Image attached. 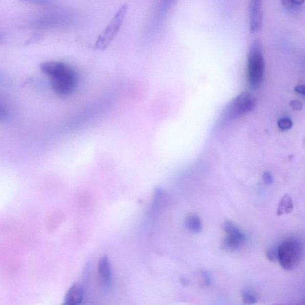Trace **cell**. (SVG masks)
<instances>
[{
	"label": "cell",
	"instance_id": "6da1fadb",
	"mask_svg": "<svg viewBox=\"0 0 305 305\" xmlns=\"http://www.w3.org/2000/svg\"><path fill=\"white\" fill-rule=\"evenodd\" d=\"M39 68L50 78L51 85L57 94L67 96L74 92L77 75L70 65L61 61H47L40 64Z\"/></svg>",
	"mask_w": 305,
	"mask_h": 305
},
{
	"label": "cell",
	"instance_id": "7a4b0ae2",
	"mask_svg": "<svg viewBox=\"0 0 305 305\" xmlns=\"http://www.w3.org/2000/svg\"><path fill=\"white\" fill-rule=\"evenodd\" d=\"M265 68L262 45L258 40H256L250 45L247 58V79L252 89H258L262 84Z\"/></svg>",
	"mask_w": 305,
	"mask_h": 305
},
{
	"label": "cell",
	"instance_id": "3957f363",
	"mask_svg": "<svg viewBox=\"0 0 305 305\" xmlns=\"http://www.w3.org/2000/svg\"><path fill=\"white\" fill-rule=\"evenodd\" d=\"M278 262L286 271L298 267L303 256V247L298 239H289L278 245Z\"/></svg>",
	"mask_w": 305,
	"mask_h": 305
},
{
	"label": "cell",
	"instance_id": "277c9868",
	"mask_svg": "<svg viewBox=\"0 0 305 305\" xmlns=\"http://www.w3.org/2000/svg\"><path fill=\"white\" fill-rule=\"evenodd\" d=\"M256 100L252 94L242 93L228 104L223 117V122H229L248 114L255 110Z\"/></svg>",
	"mask_w": 305,
	"mask_h": 305
},
{
	"label": "cell",
	"instance_id": "5b68a950",
	"mask_svg": "<svg viewBox=\"0 0 305 305\" xmlns=\"http://www.w3.org/2000/svg\"><path fill=\"white\" fill-rule=\"evenodd\" d=\"M128 4L123 5L115 13L113 18L105 30L102 32L94 45V48L97 50H104L107 48L112 41L118 34L122 26L127 12H128Z\"/></svg>",
	"mask_w": 305,
	"mask_h": 305
},
{
	"label": "cell",
	"instance_id": "8992f818",
	"mask_svg": "<svg viewBox=\"0 0 305 305\" xmlns=\"http://www.w3.org/2000/svg\"><path fill=\"white\" fill-rule=\"evenodd\" d=\"M264 0H250V29L253 32L261 30L264 23Z\"/></svg>",
	"mask_w": 305,
	"mask_h": 305
},
{
	"label": "cell",
	"instance_id": "52a82bcc",
	"mask_svg": "<svg viewBox=\"0 0 305 305\" xmlns=\"http://www.w3.org/2000/svg\"><path fill=\"white\" fill-rule=\"evenodd\" d=\"M98 272H99L101 285L104 289H111L113 279H112L110 261L107 256H103L101 257L99 265H98Z\"/></svg>",
	"mask_w": 305,
	"mask_h": 305
},
{
	"label": "cell",
	"instance_id": "ba28073f",
	"mask_svg": "<svg viewBox=\"0 0 305 305\" xmlns=\"http://www.w3.org/2000/svg\"><path fill=\"white\" fill-rule=\"evenodd\" d=\"M64 20L61 17L54 15L42 16L32 21V28L42 30L58 26L64 23Z\"/></svg>",
	"mask_w": 305,
	"mask_h": 305
},
{
	"label": "cell",
	"instance_id": "9c48e42d",
	"mask_svg": "<svg viewBox=\"0 0 305 305\" xmlns=\"http://www.w3.org/2000/svg\"><path fill=\"white\" fill-rule=\"evenodd\" d=\"M84 295L83 287L79 283H74L69 289L64 299V304L76 305L81 303Z\"/></svg>",
	"mask_w": 305,
	"mask_h": 305
},
{
	"label": "cell",
	"instance_id": "30bf717a",
	"mask_svg": "<svg viewBox=\"0 0 305 305\" xmlns=\"http://www.w3.org/2000/svg\"><path fill=\"white\" fill-rule=\"evenodd\" d=\"M246 241V237H242L227 235L221 243V248L226 251H235L241 248Z\"/></svg>",
	"mask_w": 305,
	"mask_h": 305
},
{
	"label": "cell",
	"instance_id": "8fae6325",
	"mask_svg": "<svg viewBox=\"0 0 305 305\" xmlns=\"http://www.w3.org/2000/svg\"><path fill=\"white\" fill-rule=\"evenodd\" d=\"M184 226L188 231L192 233H199L203 230L202 220L198 216H188L185 220Z\"/></svg>",
	"mask_w": 305,
	"mask_h": 305
},
{
	"label": "cell",
	"instance_id": "7c38bea8",
	"mask_svg": "<svg viewBox=\"0 0 305 305\" xmlns=\"http://www.w3.org/2000/svg\"><path fill=\"white\" fill-rule=\"evenodd\" d=\"M293 210L292 198L289 194H285L278 204L277 215L281 216L291 213Z\"/></svg>",
	"mask_w": 305,
	"mask_h": 305
},
{
	"label": "cell",
	"instance_id": "4fadbf2b",
	"mask_svg": "<svg viewBox=\"0 0 305 305\" xmlns=\"http://www.w3.org/2000/svg\"><path fill=\"white\" fill-rule=\"evenodd\" d=\"M223 229L227 235L238 236V237H245L246 235L239 230V228L232 223L230 221H225L223 224Z\"/></svg>",
	"mask_w": 305,
	"mask_h": 305
},
{
	"label": "cell",
	"instance_id": "5bb4252c",
	"mask_svg": "<svg viewBox=\"0 0 305 305\" xmlns=\"http://www.w3.org/2000/svg\"><path fill=\"white\" fill-rule=\"evenodd\" d=\"M242 297L243 302L246 304H251L256 302L255 294L252 290H243L242 292Z\"/></svg>",
	"mask_w": 305,
	"mask_h": 305
},
{
	"label": "cell",
	"instance_id": "9a60e30c",
	"mask_svg": "<svg viewBox=\"0 0 305 305\" xmlns=\"http://www.w3.org/2000/svg\"><path fill=\"white\" fill-rule=\"evenodd\" d=\"M278 245L272 246L267 250L266 256L271 262H278Z\"/></svg>",
	"mask_w": 305,
	"mask_h": 305
},
{
	"label": "cell",
	"instance_id": "2e32d148",
	"mask_svg": "<svg viewBox=\"0 0 305 305\" xmlns=\"http://www.w3.org/2000/svg\"><path fill=\"white\" fill-rule=\"evenodd\" d=\"M278 125L281 130H288L292 128L293 122L292 120L289 118H282L279 120Z\"/></svg>",
	"mask_w": 305,
	"mask_h": 305
},
{
	"label": "cell",
	"instance_id": "e0dca14e",
	"mask_svg": "<svg viewBox=\"0 0 305 305\" xmlns=\"http://www.w3.org/2000/svg\"><path fill=\"white\" fill-rule=\"evenodd\" d=\"M203 285L206 287L211 285L212 277L208 271H203L202 272Z\"/></svg>",
	"mask_w": 305,
	"mask_h": 305
},
{
	"label": "cell",
	"instance_id": "ac0fdd59",
	"mask_svg": "<svg viewBox=\"0 0 305 305\" xmlns=\"http://www.w3.org/2000/svg\"><path fill=\"white\" fill-rule=\"evenodd\" d=\"M19 1L39 5H47L51 3V0H19Z\"/></svg>",
	"mask_w": 305,
	"mask_h": 305
},
{
	"label": "cell",
	"instance_id": "d6986e66",
	"mask_svg": "<svg viewBox=\"0 0 305 305\" xmlns=\"http://www.w3.org/2000/svg\"><path fill=\"white\" fill-rule=\"evenodd\" d=\"M263 179L265 183L268 185H270L273 182V177L268 172L264 173Z\"/></svg>",
	"mask_w": 305,
	"mask_h": 305
},
{
	"label": "cell",
	"instance_id": "ffe728a7",
	"mask_svg": "<svg viewBox=\"0 0 305 305\" xmlns=\"http://www.w3.org/2000/svg\"><path fill=\"white\" fill-rule=\"evenodd\" d=\"M290 103H290V104H291V106L295 110H300L302 107V103H301V102H300L299 101L293 100Z\"/></svg>",
	"mask_w": 305,
	"mask_h": 305
},
{
	"label": "cell",
	"instance_id": "44dd1931",
	"mask_svg": "<svg viewBox=\"0 0 305 305\" xmlns=\"http://www.w3.org/2000/svg\"><path fill=\"white\" fill-rule=\"evenodd\" d=\"M41 39V36L39 35H34L32 36V37L30 38V39L28 40L27 43L28 45H30V43H32L34 42H37L39 41L40 39Z\"/></svg>",
	"mask_w": 305,
	"mask_h": 305
},
{
	"label": "cell",
	"instance_id": "7402d4cb",
	"mask_svg": "<svg viewBox=\"0 0 305 305\" xmlns=\"http://www.w3.org/2000/svg\"><path fill=\"white\" fill-rule=\"evenodd\" d=\"M6 112L5 108L0 104V121H3L6 118Z\"/></svg>",
	"mask_w": 305,
	"mask_h": 305
},
{
	"label": "cell",
	"instance_id": "603a6c76",
	"mask_svg": "<svg viewBox=\"0 0 305 305\" xmlns=\"http://www.w3.org/2000/svg\"><path fill=\"white\" fill-rule=\"evenodd\" d=\"M295 92L297 93L304 94V86L303 85H299L296 87Z\"/></svg>",
	"mask_w": 305,
	"mask_h": 305
},
{
	"label": "cell",
	"instance_id": "cb8c5ba5",
	"mask_svg": "<svg viewBox=\"0 0 305 305\" xmlns=\"http://www.w3.org/2000/svg\"><path fill=\"white\" fill-rule=\"evenodd\" d=\"M289 2L294 4V5H300L303 0H289Z\"/></svg>",
	"mask_w": 305,
	"mask_h": 305
},
{
	"label": "cell",
	"instance_id": "d4e9b609",
	"mask_svg": "<svg viewBox=\"0 0 305 305\" xmlns=\"http://www.w3.org/2000/svg\"><path fill=\"white\" fill-rule=\"evenodd\" d=\"M181 282H182L183 285L184 286H187L188 284L187 279L184 277L181 278Z\"/></svg>",
	"mask_w": 305,
	"mask_h": 305
},
{
	"label": "cell",
	"instance_id": "484cf974",
	"mask_svg": "<svg viewBox=\"0 0 305 305\" xmlns=\"http://www.w3.org/2000/svg\"><path fill=\"white\" fill-rule=\"evenodd\" d=\"M3 39V35L0 34V42H1Z\"/></svg>",
	"mask_w": 305,
	"mask_h": 305
}]
</instances>
